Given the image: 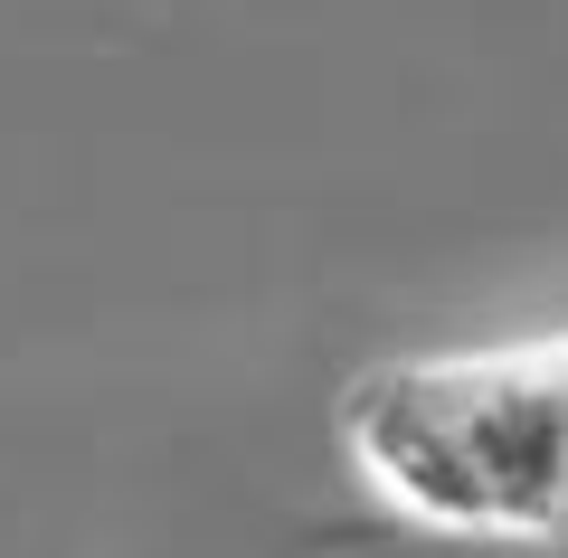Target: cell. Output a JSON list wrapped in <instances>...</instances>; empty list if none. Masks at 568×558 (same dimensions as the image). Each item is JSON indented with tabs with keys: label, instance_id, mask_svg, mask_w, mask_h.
I'll use <instances>...</instances> for the list:
<instances>
[{
	"label": "cell",
	"instance_id": "cell-1",
	"mask_svg": "<svg viewBox=\"0 0 568 558\" xmlns=\"http://www.w3.org/2000/svg\"><path fill=\"white\" fill-rule=\"evenodd\" d=\"M342 464L388 520L465 549H568V322L388 351L332 398Z\"/></svg>",
	"mask_w": 568,
	"mask_h": 558
}]
</instances>
